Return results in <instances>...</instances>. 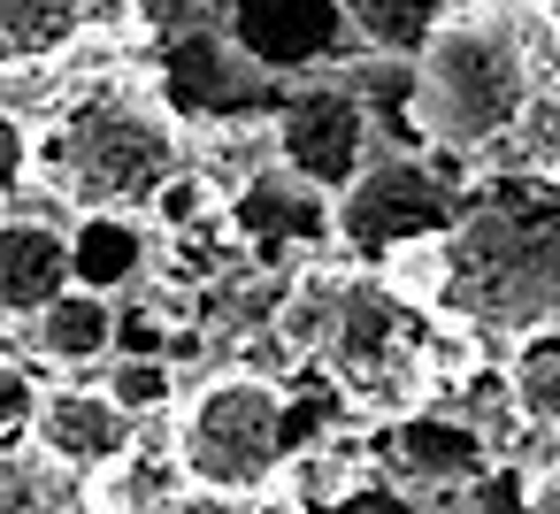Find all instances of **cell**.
Returning <instances> with one entry per match:
<instances>
[{
	"label": "cell",
	"instance_id": "6da1fadb",
	"mask_svg": "<svg viewBox=\"0 0 560 514\" xmlns=\"http://www.w3.org/2000/svg\"><path fill=\"white\" fill-rule=\"evenodd\" d=\"M445 292L438 307L483 338H522L560 315V185L545 170H499L460 192L453 231L438 238Z\"/></svg>",
	"mask_w": 560,
	"mask_h": 514
},
{
	"label": "cell",
	"instance_id": "7a4b0ae2",
	"mask_svg": "<svg viewBox=\"0 0 560 514\" xmlns=\"http://www.w3.org/2000/svg\"><path fill=\"white\" fill-rule=\"evenodd\" d=\"M537 108V55L529 16H483L453 9L415 55H407V124L422 147L483 154L506 131H522Z\"/></svg>",
	"mask_w": 560,
	"mask_h": 514
},
{
	"label": "cell",
	"instance_id": "3957f363",
	"mask_svg": "<svg viewBox=\"0 0 560 514\" xmlns=\"http://www.w3.org/2000/svg\"><path fill=\"white\" fill-rule=\"evenodd\" d=\"M177 162V116L139 85H93L47 124V139H32V177H47L78 215H147Z\"/></svg>",
	"mask_w": 560,
	"mask_h": 514
},
{
	"label": "cell",
	"instance_id": "277c9868",
	"mask_svg": "<svg viewBox=\"0 0 560 514\" xmlns=\"http://www.w3.org/2000/svg\"><path fill=\"white\" fill-rule=\"evenodd\" d=\"M430 353H438L430 307L399 300L376 269H346V277H338V307H330V330H323L315 361L330 369V384H338L353 407H376V414L422 407V392H430Z\"/></svg>",
	"mask_w": 560,
	"mask_h": 514
},
{
	"label": "cell",
	"instance_id": "5b68a950",
	"mask_svg": "<svg viewBox=\"0 0 560 514\" xmlns=\"http://www.w3.org/2000/svg\"><path fill=\"white\" fill-rule=\"evenodd\" d=\"M460 162H476V154H453V147L369 154L361 177L330 200V238L353 254V269H376L384 254H399L415 238H445L460 215V192H468Z\"/></svg>",
	"mask_w": 560,
	"mask_h": 514
},
{
	"label": "cell",
	"instance_id": "8992f818",
	"mask_svg": "<svg viewBox=\"0 0 560 514\" xmlns=\"http://www.w3.org/2000/svg\"><path fill=\"white\" fill-rule=\"evenodd\" d=\"M185 483L200 491H231V499H261L284 468V384L269 376H215L185 399L177 437H170Z\"/></svg>",
	"mask_w": 560,
	"mask_h": 514
},
{
	"label": "cell",
	"instance_id": "52a82bcc",
	"mask_svg": "<svg viewBox=\"0 0 560 514\" xmlns=\"http://www.w3.org/2000/svg\"><path fill=\"white\" fill-rule=\"evenodd\" d=\"M269 154H277V170L284 177H300L307 192H323V200H338L353 177H361V162L376 154V116L361 108V93L346 85V78H300L284 101H277V116H269Z\"/></svg>",
	"mask_w": 560,
	"mask_h": 514
},
{
	"label": "cell",
	"instance_id": "ba28073f",
	"mask_svg": "<svg viewBox=\"0 0 560 514\" xmlns=\"http://www.w3.org/2000/svg\"><path fill=\"white\" fill-rule=\"evenodd\" d=\"M223 39L261 78H315L353 39L346 0H223Z\"/></svg>",
	"mask_w": 560,
	"mask_h": 514
},
{
	"label": "cell",
	"instance_id": "9c48e42d",
	"mask_svg": "<svg viewBox=\"0 0 560 514\" xmlns=\"http://www.w3.org/2000/svg\"><path fill=\"white\" fill-rule=\"evenodd\" d=\"M223 231L254 254V261H300V254H323L330 246V200L307 192L300 177H246L231 200H223Z\"/></svg>",
	"mask_w": 560,
	"mask_h": 514
},
{
	"label": "cell",
	"instance_id": "30bf717a",
	"mask_svg": "<svg viewBox=\"0 0 560 514\" xmlns=\"http://www.w3.org/2000/svg\"><path fill=\"white\" fill-rule=\"evenodd\" d=\"M139 437V422L93 392V384H62V392H39V414H32V445L47 468H78V476H101L108 460H124Z\"/></svg>",
	"mask_w": 560,
	"mask_h": 514
},
{
	"label": "cell",
	"instance_id": "8fae6325",
	"mask_svg": "<svg viewBox=\"0 0 560 514\" xmlns=\"http://www.w3.org/2000/svg\"><path fill=\"white\" fill-rule=\"evenodd\" d=\"M70 284V231L47 215H0V323H32Z\"/></svg>",
	"mask_w": 560,
	"mask_h": 514
},
{
	"label": "cell",
	"instance_id": "7c38bea8",
	"mask_svg": "<svg viewBox=\"0 0 560 514\" xmlns=\"http://www.w3.org/2000/svg\"><path fill=\"white\" fill-rule=\"evenodd\" d=\"M399 460H407V476H422V483H468L483 460H491V437H483V422L476 414H460V407H407L399 414Z\"/></svg>",
	"mask_w": 560,
	"mask_h": 514
},
{
	"label": "cell",
	"instance_id": "4fadbf2b",
	"mask_svg": "<svg viewBox=\"0 0 560 514\" xmlns=\"http://www.w3.org/2000/svg\"><path fill=\"white\" fill-rule=\"evenodd\" d=\"M32 346L62 369H93L116 353V300L108 292H85V284H62L39 315H32Z\"/></svg>",
	"mask_w": 560,
	"mask_h": 514
},
{
	"label": "cell",
	"instance_id": "5bb4252c",
	"mask_svg": "<svg viewBox=\"0 0 560 514\" xmlns=\"http://www.w3.org/2000/svg\"><path fill=\"white\" fill-rule=\"evenodd\" d=\"M93 16H101V0H0V70L55 62Z\"/></svg>",
	"mask_w": 560,
	"mask_h": 514
},
{
	"label": "cell",
	"instance_id": "9a60e30c",
	"mask_svg": "<svg viewBox=\"0 0 560 514\" xmlns=\"http://www.w3.org/2000/svg\"><path fill=\"white\" fill-rule=\"evenodd\" d=\"M139 269H147L139 215H78V231H70V284L116 300L124 284H139Z\"/></svg>",
	"mask_w": 560,
	"mask_h": 514
},
{
	"label": "cell",
	"instance_id": "2e32d148",
	"mask_svg": "<svg viewBox=\"0 0 560 514\" xmlns=\"http://www.w3.org/2000/svg\"><path fill=\"white\" fill-rule=\"evenodd\" d=\"M506 407H514L529 430L560 437V323H537V330L514 338V361H506Z\"/></svg>",
	"mask_w": 560,
	"mask_h": 514
},
{
	"label": "cell",
	"instance_id": "e0dca14e",
	"mask_svg": "<svg viewBox=\"0 0 560 514\" xmlns=\"http://www.w3.org/2000/svg\"><path fill=\"white\" fill-rule=\"evenodd\" d=\"M460 0H346V24L369 55H415Z\"/></svg>",
	"mask_w": 560,
	"mask_h": 514
},
{
	"label": "cell",
	"instance_id": "ac0fdd59",
	"mask_svg": "<svg viewBox=\"0 0 560 514\" xmlns=\"http://www.w3.org/2000/svg\"><path fill=\"white\" fill-rule=\"evenodd\" d=\"M101 392H108L131 422H147V414H162V407L177 399V361H170V353H116Z\"/></svg>",
	"mask_w": 560,
	"mask_h": 514
},
{
	"label": "cell",
	"instance_id": "d6986e66",
	"mask_svg": "<svg viewBox=\"0 0 560 514\" xmlns=\"http://www.w3.org/2000/svg\"><path fill=\"white\" fill-rule=\"evenodd\" d=\"M468 514H529V468L491 453L476 476H468Z\"/></svg>",
	"mask_w": 560,
	"mask_h": 514
},
{
	"label": "cell",
	"instance_id": "ffe728a7",
	"mask_svg": "<svg viewBox=\"0 0 560 514\" xmlns=\"http://www.w3.org/2000/svg\"><path fill=\"white\" fill-rule=\"evenodd\" d=\"M0 514H62V499H55V483H47V460L0 453Z\"/></svg>",
	"mask_w": 560,
	"mask_h": 514
},
{
	"label": "cell",
	"instance_id": "44dd1931",
	"mask_svg": "<svg viewBox=\"0 0 560 514\" xmlns=\"http://www.w3.org/2000/svg\"><path fill=\"white\" fill-rule=\"evenodd\" d=\"M32 414H39V384L0 353V453H16L32 437Z\"/></svg>",
	"mask_w": 560,
	"mask_h": 514
},
{
	"label": "cell",
	"instance_id": "7402d4cb",
	"mask_svg": "<svg viewBox=\"0 0 560 514\" xmlns=\"http://www.w3.org/2000/svg\"><path fill=\"white\" fill-rule=\"evenodd\" d=\"M32 185V124L16 108H0V208Z\"/></svg>",
	"mask_w": 560,
	"mask_h": 514
},
{
	"label": "cell",
	"instance_id": "603a6c76",
	"mask_svg": "<svg viewBox=\"0 0 560 514\" xmlns=\"http://www.w3.org/2000/svg\"><path fill=\"white\" fill-rule=\"evenodd\" d=\"M330 514H415V506H407L399 491H376V483H369V491H346Z\"/></svg>",
	"mask_w": 560,
	"mask_h": 514
},
{
	"label": "cell",
	"instance_id": "cb8c5ba5",
	"mask_svg": "<svg viewBox=\"0 0 560 514\" xmlns=\"http://www.w3.org/2000/svg\"><path fill=\"white\" fill-rule=\"evenodd\" d=\"M529 514H560V460L529 476Z\"/></svg>",
	"mask_w": 560,
	"mask_h": 514
},
{
	"label": "cell",
	"instance_id": "d4e9b609",
	"mask_svg": "<svg viewBox=\"0 0 560 514\" xmlns=\"http://www.w3.org/2000/svg\"><path fill=\"white\" fill-rule=\"evenodd\" d=\"M537 9H545V24H552V32H560V0H537Z\"/></svg>",
	"mask_w": 560,
	"mask_h": 514
},
{
	"label": "cell",
	"instance_id": "484cf974",
	"mask_svg": "<svg viewBox=\"0 0 560 514\" xmlns=\"http://www.w3.org/2000/svg\"><path fill=\"white\" fill-rule=\"evenodd\" d=\"M62 514H93V506H62Z\"/></svg>",
	"mask_w": 560,
	"mask_h": 514
}]
</instances>
